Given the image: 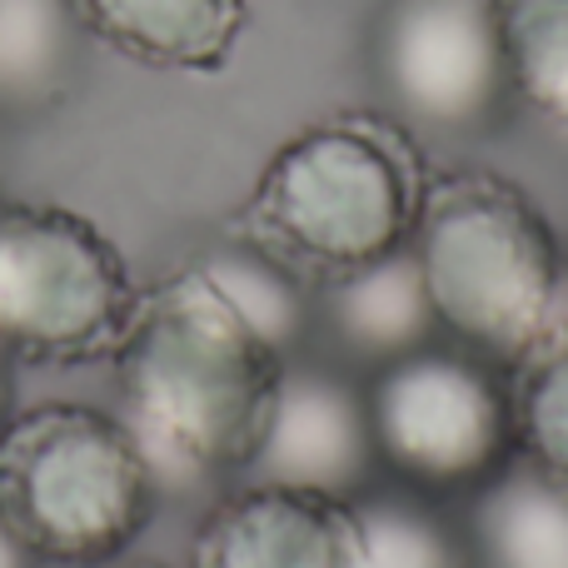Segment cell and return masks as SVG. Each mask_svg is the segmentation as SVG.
Instances as JSON below:
<instances>
[{
	"label": "cell",
	"mask_w": 568,
	"mask_h": 568,
	"mask_svg": "<svg viewBox=\"0 0 568 568\" xmlns=\"http://www.w3.org/2000/svg\"><path fill=\"white\" fill-rule=\"evenodd\" d=\"M284 364L195 265L140 294L115 349V414L150 459L160 494L245 479Z\"/></svg>",
	"instance_id": "6da1fadb"
},
{
	"label": "cell",
	"mask_w": 568,
	"mask_h": 568,
	"mask_svg": "<svg viewBox=\"0 0 568 568\" xmlns=\"http://www.w3.org/2000/svg\"><path fill=\"white\" fill-rule=\"evenodd\" d=\"M414 265L439 334L514 369L568 314L564 255L529 190L464 165L429 175L414 220Z\"/></svg>",
	"instance_id": "7a4b0ae2"
},
{
	"label": "cell",
	"mask_w": 568,
	"mask_h": 568,
	"mask_svg": "<svg viewBox=\"0 0 568 568\" xmlns=\"http://www.w3.org/2000/svg\"><path fill=\"white\" fill-rule=\"evenodd\" d=\"M424 185L409 125L349 110L304 125L270 155L240 235L294 275L339 280L409 245Z\"/></svg>",
	"instance_id": "3957f363"
},
{
	"label": "cell",
	"mask_w": 568,
	"mask_h": 568,
	"mask_svg": "<svg viewBox=\"0 0 568 568\" xmlns=\"http://www.w3.org/2000/svg\"><path fill=\"white\" fill-rule=\"evenodd\" d=\"M160 509V484L115 409L36 404L0 434V514L40 564H115Z\"/></svg>",
	"instance_id": "277c9868"
},
{
	"label": "cell",
	"mask_w": 568,
	"mask_h": 568,
	"mask_svg": "<svg viewBox=\"0 0 568 568\" xmlns=\"http://www.w3.org/2000/svg\"><path fill=\"white\" fill-rule=\"evenodd\" d=\"M379 474L424 499H464L494 484L514 459L509 369L459 344H424L364 379Z\"/></svg>",
	"instance_id": "5b68a950"
},
{
	"label": "cell",
	"mask_w": 568,
	"mask_h": 568,
	"mask_svg": "<svg viewBox=\"0 0 568 568\" xmlns=\"http://www.w3.org/2000/svg\"><path fill=\"white\" fill-rule=\"evenodd\" d=\"M120 245L65 205L0 200V354L115 359L140 310Z\"/></svg>",
	"instance_id": "8992f818"
},
{
	"label": "cell",
	"mask_w": 568,
	"mask_h": 568,
	"mask_svg": "<svg viewBox=\"0 0 568 568\" xmlns=\"http://www.w3.org/2000/svg\"><path fill=\"white\" fill-rule=\"evenodd\" d=\"M374 70L399 125L434 135H479L514 95L494 0H389Z\"/></svg>",
	"instance_id": "52a82bcc"
},
{
	"label": "cell",
	"mask_w": 568,
	"mask_h": 568,
	"mask_svg": "<svg viewBox=\"0 0 568 568\" xmlns=\"http://www.w3.org/2000/svg\"><path fill=\"white\" fill-rule=\"evenodd\" d=\"M245 479L290 484L334 499L369 494L379 484V459H374L364 384L329 364H284Z\"/></svg>",
	"instance_id": "ba28073f"
},
{
	"label": "cell",
	"mask_w": 568,
	"mask_h": 568,
	"mask_svg": "<svg viewBox=\"0 0 568 568\" xmlns=\"http://www.w3.org/2000/svg\"><path fill=\"white\" fill-rule=\"evenodd\" d=\"M354 499L245 479L205 514L190 568H359Z\"/></svg>",
	"instance_id": "9c48e42d"
},
{
	"label": "cell",
	"mask_w": 568,
	"mask_h": 568,
	"mask_svg": "<svg viewBox=\"0 0 568 568\" xmlns=\"http://www.w3.org/2000/svg\"><path fill=\"white\" fill-rule=\"evenodd\" d=\"M85 36L145 70L210 75L245 36V0H70Z\"/></svg>",
	"instance_id": "30bf717a"
},
{
	"label": "cell",
	"mask_w": 568,
	"mask_h": 568,
	"mask_svg": "<svg viewBox=\"0 0 568 568\" xmlns=\"http://www.w3.org/2000/svg\"><path fill=\"white\" fill-rule=\"evenodd\" d=\"M320 314L339 354L364 369H379V364L439 339V320H434L429 290H424L409 245L339 280H324Z\"/></svg>",
	"instance_id": "8fae6325"
},
{
	"label": "cell",
	"mask_w": 568,
	"mask_h": 568,
	"mask_svg": "<svg viewBox=\"0 0 568 568\" xmlns=\"http://www.w3.org/2000/svg\"><path fill=\"white\" fill-rule=\"evenodd\" d=\"M474 568H568V484L514 459L464 514Z\"/></svg>",
	"instance_id": "7c38bea8"
},
{
	"label": "cell",
	"mask_w": 568,
	"mask_h": 568,
	"mask_svg": "<svg viewBox=\"0 0 568 568\" xmlns=\"http://www.w3.org/2000/svg\"><path fill=\"white\" fill-rule=\"evenodd\" d=\"M80 20L70 0H0V115H45L75 80Z\"/></svg>",
	"instance_id": "4fadbf2b"
},
{
	"label": "cell",
	"mask_w": 568,
	"mask_h": 568,
	"mask_svg": "<svg viewBox=\"0 0 568 568\" xmlns=\"http://www.w3.org/2000/svg\"><path fill=\"white\" fill-rule=\"evenodd\" d=\"M359 514V568H474L469 534L444 514L439 499H424L399 484H374L354 499Z\"/></svg>",
	"instance_id": "5bb4252c"
},
{
	"label": "cell",
	"mask_w": 568,
	"mask_h": 568,
	"mask_svg": "<svg viewBox=\"0 0 568 568\" xmlns=\"http://www.w3.org/2000/svg\"><path fill=\"white\" fill-rule=\"evenodd\" d=\"M195 270L235 304V314L270 349L294 359V349H300L304 329H310V320H314L310 294H304V275H294L270 250L250 245L245 235H240L235 245H220V250H210V255H200Z\"/></svg>",
	"instance_id": "9a60e30c"
},
{
	"label": "cell",
	"mask_w": 568,
	"mask_h": 568,
	"mask_svg": "<svg viewBox=\"0 0 568 568\" xmlns=\"http://www.w3.org/2000/svg\"><path fill=\"white\" fill-rule=\"evenodd\" d=\"M509 90L568 130V0H494Z\"/></svg>",
	"instance_id": "2e32d148"
},
{
	"label": "cell",
	"mask_w": 568,
	"mask_h": 568,
	"mask_svg": "<svg viewBox=\"0 0 568 568\" xmlns=\"http://www.w3.org/2000/svg\"><path fill=\"white\" fill-rule=\"evenodd\" d=\"M519 459L568 484V314L534 354L509 369Z\"/></svg>",
	"instance_id": "e0dca14e"
},
{
	"label": "cell",
	"mask_w": 568,
	"mask_h": 568,
	"mask_svg": "<svg viewBox=\"0 0 568 568\" xmlns=\"http://www.w3.org/2000/svg\"><path fill=\"white\" fill-rule=\"evenodd\" d=\"M0 568H40V559L30 554V544L10 529L6 514H0Z\"/></svg>",
	"instance_id": "ac0fdd59"
},
{
	"label": "cell",
	"mask_w": 568,
	"mask_h": 568,
	"mask_svg": "<svg viewBox=\"0 0 568 568\" xmlns=\"http://www.w3.org/2000/svg\"><path fill=\"white\" fill-rule=\"evenodd\" d=\"M10 414H16V404H10V374H6V354H0V434H6Z\"/></svg>",
	"instance_id": "d6986e66"
},
{
	"label": "cell",
	"mask_w": 568,
	"mask_h": 568,
	"mask_svg": "<svg viewBox=\"0 0 568 568\" xmlns=\"http://www.w3.org/2000/svg\"><path fill=\"white\" fill-rule=\"evenodd\" d=\"M140 568H160V564H140Z\"/></svg>",
	"instance_id": "ffe728a7"
}]
</instances>
